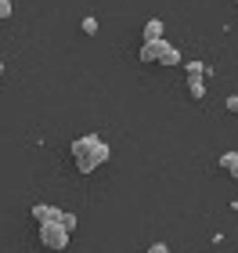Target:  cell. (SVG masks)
<instances>
[{
    "mask_svg": "<svg viewBox=\"0 0 238 253\" xmlns=\"http://www.w3.org/2000/svg\"><path fill=\"white\" fill-rule=\"evenodd\" d=\"M69 152H72V163H76L79 174H94V170H101L108 163L112 148L101 141L98 134H83V137H76V141H72Z\"/></svg>",
    "mask_w": 238,
    "mask_h": 253,
    "instance_id": "obj_1",
    "label": "cell"
},
{
    "mask_svg": "<svg viewBox=\"0 0 238 253\" xmlns=\"http://www.w3.org/2000/svg\"><path fill=\"white\" fill-rule=\"evenodd\" d=\"M36 235H40V246L51 250V253H65L69 250V239H72V232H65L62 224H40Z\"/></svg>",
    "mask_w": 238,
    "mask_h": 253,
    "instance_id": "obj_2",
    "label": "cell"
},
{
    "mask_svg": "<svg viewBox=\"0 0 238 253\" xmlns=\"http://www.w3.org/2000/svg\"><path fill=\"white\" fill-rule=\"evenodd\" d=\"M33 221H36V228L40 224H62V210L51 203H36L33 206Z\"/></svg>",
    "mask_w": 238,
    "mask_h": 253,
    "instance_id": "obj_3",
    "label": "cell"
},
{
    "mask_svg": "<svg viewBox=\"0 0 238 253\" xmlns=\"http://www.w3.org/2000/svg\"><path fill=\"white\" fill-rule=\"evenodd\" d=\"M170 51V43L166 40H155V43H144V47H141V62H159V58H163V54Z\"/></svg>",
    "mask_w": 238,
    "mask_h": 253,
    "instance_id": "obj_4",
    "label": "cell"
},
{
    "mask_svg": "<svg viewBox=\"0 0 238 253\" xmlns=\"http://www.w3.org/2000/svg\"><path fill=\"white\" fill-rule=\"evenodd\" d=\"M155 40H163V22L148 18V22H144V43H155Z\"/></svg>",
    "mask_w": 238,
    "mask_h": 253,
    "instance_id": "obj_5",
    "label": "cell"
},
{
    "mask_svg": "<svg viewBox=\"0 0 238 253\" xmlns=\"http://www.w3.org/2000/svg\"><path fill=\"white\" fill-rule=\"evenodd\" d=\"M188 94L195 98V101L206 98V80H202V76H199V80H188Z\"/></svg>",
    "mask_w": 238,
    "mask_h": 253,
    "instance_id": "obj_6",
    "label": "cell"
},
{
    "mask_svg": "<svg viewBox=\"0 0 238 253\" xmlns=\"http://www.w3.org/2000/svg\"><path fill=\"white\" fill-rule=\"evenodd\" d=\"M184 69H188V80H199V76H206V73H209V65H206V62H188Z\"/></svg>",
    "mask_w": 238,
    "mask_h": 253,
    "instance_id": "obj_7",
    "label": "cell"
},
{
    "mask_svg": "<svg viewBox=\"0 0 238 253\" xmlns=\"http://www.w3.org/2000/svg\"><path fill=\"white\" fill-rule=\"evenodd\" d=\"M235 167H238V152H224L220 156V170H228V174H231Z\"/></svg>",
    "mask_w": 238,
    "mask_h": 253,
    "instance_id": "obj_8",
    "label": "cell"
},
{
    "mask_svg": "<svg viewBox=\"0 0 238 253\" xmlns=\"http://www.w3.org/2000/svg\"><path fill=\"white\" fill-rule=\"evenodd\" d=\"M159 62H163V65H180V51L173 47V43H170V51H166V54H163Z\"/></svg>",
    "mask_w": 238,
    "mask_h": 253,
    "instance_id": "obj_9",
    "label": "cell"
},
{
    "mask_svg": "<svg viewBox=\"0 0 238 253\" xmlns=\"http://www.w3.org/2000/svg\"><path fill=\"white\" fill-rule=\"evenodd\" d=\"M79 29H83L87 37H94V33H98V18H94V15H87L83 22H79Z\"/></svg>",
    "mask_w": 238,
    "mask_h": 253,
    "instance_id": "obj_10",
    "label": "cell"
},
{
    "mask_svg": "<svg viewBox=\"0 0 238 253\" xmlns=\"http://www.w3.org/2000/svg\"><path fill=\"white\" fill-rule=\"evenodd\" d=\"M76 224H79V221H76V213H69V210H62V228H65V232H72Z\"/></svg>",
    "mask_w": 238,
    "mask_h": 253,
    "instance_id": "obj_11",
    "label": "cell"
},
{
    "mask_svg": "<svg viewBox=\"0 0 238 253\" xmlns=\"http://www.w3.org/2000/svg\"><path fill=\"white\" fill-rule=\"evenodd\" d=\"M11 15H15V4H11V0H0V22H7Z\"/></svg>",
    "mask_w": 238,
    "mask_h": 253,
    "instance_id": "obj_12",
    "label": "cell"
},
{
    "mask_svg": "<svg viewBox=\"0 0 238 253\" xmlns=\"http://www.w3.org/2000/svg\"><path fill=\"white\" fill-rule=\"evenodd\" d=\"M148 253H170V246H166V243H152Z\"/></svg>",
    "mask_w": 238,
    "mask_h": 253,
    "instance_id": "obj_13",
    "label": "cell"
},
{
    "mask_svg": "<svg viewBox=\"0 0 238 253\" xmlns=\"http://www.w3.org/2000/svg\"><path fill=\"white\" fill-rule=\"evenodd\" d=\"M228 112H238V94H231V98H228Z\"/></svg>",
    "mask_w": 238,
    "mask_h": 253,
    "instance_id": "obj_14",
    "label": "cell"
},
{
    "mask_svg": "<svg viewBox=\"0 0 238 253\" xmlns=\"http://www.w3.org/2000/svg\"><path fill=\"white\" fill-rule=\"evenodd\" d=\"M0 80H4V62H0Z\"/></svg>",
    "mask_w": 238,
    "mask_h": 253,
    "instance_id": "obj_15",
    "label": "cell"
},
{
    "mask_svg": "<svg viewBox=\"0 0 238 253\" xmlns=\"http://www.w3.org/2000/svg\"><path fill=\"white\" fill-rule=\"evenodd\" d=\"M231 177H238V167H235V170H231Z\"/></svg>",
    "mask_w": 238,
    "mask_h": 253,
    "instance_id": "obj_16",
    "label": "cell"
}]
</instances>
